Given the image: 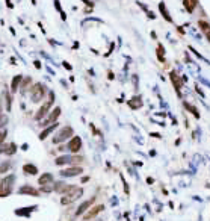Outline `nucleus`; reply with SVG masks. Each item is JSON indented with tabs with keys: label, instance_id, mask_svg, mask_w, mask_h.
I'll use <instances>...</instances> for the list:
<instances>
[{
	"label": "nucleus",
	"instance_id": "4468645a",
	"mask_svg": "<svg viewBox=\"0 0 210 221\" xmlns=\"http://www.w3.org/2000/svg\"><path fill=\"white\" fill-rule=\"evenodd\" d=\"M127 105H129V108H130V109H133V110L141 109V108L144 106V100H142V95L136 94V95L130 97V100L127 102Z\"/></svg>",
	"mask_w": 210,
	"mask_h": 221
},
{
	"label": "nucleus",
	"instance_id": "2eb2a0df",
	"mask_svg": "<svg viewBox=\"0 0 210 221\" xmlns=\"http://www.w3.org/2000/svg\"><path fill=\"white\" fill-rule=\"evenodd\" d=\"M54 183V176L52 173H44L38 177V185L39 186H44V185H53Z\"/></svg>",
	"mask_w": 210,
	"mask_h": 221
},
{
	"label": "nucleus",
	"instance_id": "0eeeda50",
	"mask_svg": "<svg viewBox=\"0 0 210 221\" xmlns=\"http://www.w3.org/2000/svg\"><path fill=\"white\" fill-rule=\"evenodd\" d=\"M82 146H83L82 138L79 135H74L73 138H70V141L67 143V150L70 151L71 155H77L82 150Z\"/></svg>",
	"mask_w": 210,
	"mask_h": 221
},
{
	"label": "nucleus",
	"instance_id": "aec40b11",
	"mask_svg": "<svg viewBox=\"0 0 210 221\" xmlns=\"http://www.w3.org/2000/svg\"><path fill=\"white\" fill-rule=\"evenodd\" d=\"M198 6V0H183V8L186 9V12L192 14Z\"/></svg>",
	"mask_w": 210,
	"mask_h": 221
},
{
	"label": "nucleus",
	"instance_id": "2f4dec72",
	"mask_svg": "<svg viewBox=\"0 0 210 221\" xmlns=\"http://www.w3.org/2000/svg\"><path fill=\"white\" fill-rule=\"evenodd\" d=\"M120 177H121V180H123V185H124V192H125V195H130V188H129V183L125 182V179H124L123 174H120Z\"/></svg>",
	"mask_w": 210,
	"mask_h": 221
},
{
	"label": "nucleus",
	"instance_id": "f704fd0d",
	"mask_svg": "<svg viewBox=\"0 0 210 221\" xmlns=\"http://www.w3.org/2000/svg\"><path fill=\"white\" fill-rule=\"evenodd\" d=\"M107 79H109V80H113V79H115V74L112 73V71H109V73H107Z\"/></svg>",
	"mask_w": 210,
	"mask_h": 221
},
{
	"label": "nucleus",
	"instance_id": "412c9836",
	"mask_svg": "<svg viewBox=\"0 0 210 221\" xmlns=\"http://www.w3.org/2000/svg\"><path fill=\"white\" fill-rule=\"evenodd\" d=\"M70 158H71V155H62V156H57V158L54 159V164H56V167L70 165Z\"/></svg>",
	"mask_w": 210,
	"mask_h": 221
},
{
	"label": "nucleus",
	"instance_id": "6e6552de",
	"mask_svg": "<svg viewBox=\"0 0 210 221\" xmlns=\"http://www.w3.org/2000/svg\"><path fill=\"white\" fill-rule=\"evenodd\" d=\"M105 211V204H95V206H91L86 212L82 215V220L83 221H91L94 220L98 214H101Z\"/></svg>",
	"mask_w": 210,
	"mask_h": 221
},
{
	"label": "nucleus",
	"instance_id": "c756f323",
	"mask_svg": "<svg viewBox=\"0 0 210 221\" xmlns=\"http://www.w3.org/2000/svg\"><path fill=\"white\" fill-rule=\"evenodd\" d=\"M39 192H46V194L54 192V191H53V185H44V186H39Z\"/></svg>",
	"mask_w": 210,
	"mask_h": 221
},
{
	"label": "nucleus",
	"instance_id": "423d86ee",
	"mask_svg": "<svg viewBox=\"0 0 210 221\" xmlns=\"http://www.w3.org/2000/svg\"><path fill=\"white\" fill-rule=\"evenodd\" d=\"M61 177H77L80 174H83V167L82 165H70L67 168H62L59 171Z\"/></svg>",
	"mask_w": 210,
	"mask_h": 221
},
{
	"label": "nucleus",
	"instance_id": "9b49d317",
	"mask_svg": "<svg viewBox=\"0 0 210 221\" xmlns=\"http://www.w3.org/2000/svg\"><path fill=\"white\" fill-rule=\"evenodd\" d=\"M17 194L20 195H32V197H39V189L34 188L32 185H21L17 189Z\"/></svg>",
	"mask_w": 210,
	"mask_h": 221
},
{
	"label": "nucleus",
	"instance_id": "a211bd4d",
	"mask_svg": "<svg viewBox=\"0 0 210 221\" xmlns=\"http://www.w3.org/2000/svg\"><path fill=\"white\" fill-rule=\"evenodd\" d=\"M159 11H160L162 17L166 20L168 23H174V21H172V17H171V14H169V11H168V8H166V5H165V2H160V3H159Z\"/></svg>",
	"mask_w": 210,
	"mask_h": 221
},
{
	"label": "nucleus",
	"instance_id": "c9c22d12",
	"mask_svg": "<svg viewBox=\"0 0 210 221\" xmlns=\"http://www.w3.org/2000/svg\"><path fill=\"white\" fill-rule=\"evenodd\" d=\"M80 182H82V183H86V182H89V176H83V177L80 179Z\"/></svg>",
	"mask_w": 210,
	"mask_h": 221
},
{
	"label": "nucleus",
	"instance_id": "e433bc0d",
	"mask_svg": "<svg viewBox=\"0 0 210 221\" xmlns=\"http://www.w3.org/2000/svg\"><path fill=\"white\" fill-rule=\"evenodd\" d=\"M177 30L180 32V35H186V32H184V29H183V27H180V26H177Z\"/></svg>",
	"mask_w": 210,
	"mask_h": 221
},
{
	"label": "nucleus",
	"instance_id": "7c9ffc66",
	"mask_svg": "<svg viewBox=\"0 0 210 221\" xmlns=\"http://www.w3.org/2000/svg\"><path fill=\"white\" fill-rule=\"evenodd\" d=\"M11 108H12V97L9 92H6V110L11 112Z\"/></svg>",
	"mask_w": 210,
	"mask_h": 221
},
{
	"label": "nucleus",
	"instance_id": "1a4fd4ad",
	"mask_svg": "<svg viewBox=\"0 0 210 221\" xmlns=\"http://www.w3.org/2000/svg\"><path fill=\"white\" fill-rule=\"evenodd\" d=\"M95 200H97V195H92V197H89L88 200L82 202L79 206H77V209H76V212H74V217H82L91 206H94Z\"/></svg>",
	"mask_w": 210,
	"mask_h": 221
},
{
	"label": "nucleus",
	"instance_id": "79ce46f5",
	"mask_svg": "<svg viewBox=\"0 0 210 221\" xmlns=\"http://www.w3.org/2000/svg\"><path fill=\"white\" fill-rule=\"evenodd\" d=\"M151 38H154V39L157 38V35H156V32H151Z\"/></svg>",
	"mask_w": 210,
	"mask_h": 221
},
{
	"label": "nucleus",
	"instance_id": "58836bf2",
	"mask_svg": "<svg viewBox=\"0 0 210 221\" xmlns=\"http://www.w3.org/2000/svg\"><path fill=\"white\" fill-rule=\"evenodd\" d=\"M34 65H35V67L38 68V70L41 68V62H39V61H34Z\"/></svg>",
	"mask_w": 210,
	"mask_h": 221
},
{
	"label": "nucleus",
	"instance_id": "39448f33",
	"mask_svg": "<svg viewBox=\"0 0 210 221\" xmlns=\"http://www.w3.org/2000/svg\"><path fill=\"white\" fill-rule=\"evenodd\" d=\"M61 114H62V109H61V106H54L50 112H49V115L39 123V126L44 129V127H47V126H50L53 123H56L57 120H59V117H61Z\"/></svg>",
	"mask_w": 210,
	"mask_h": 221
},
{
	"label": "nucleus",
	"instance_id": "bb28decb",
	"mask_svg": "<svg viewBox=\"0 0 210 221\" xmlns=\"http://www.w3.org/2000/svg\"><path fill=\"white\" fill-rule=\"evenodd\" d=\"M198 27L206 34V32H209L210 30V23L207 20H198Z\"/></svg>",
	"mask_w": 210,
	"mask_h": 221
},
{
	"label": "nucleus",
	"instance_id": "f257e3e1",
	"mask_svg": "<svg viewBox=\"0 0 210 221\" xmlns=\"http://www.w3.org/2000/svg\"><path fill=\"white\" fill-rule=\"evenodd\" d=\"M27 92H29V98H30L32 103H39L49 94V90L42 82H36V83H32V86L29 88Z\"/></svg>",
	"mask_w": 210,
	"mask_h": 221
},
{
	"label": "nucleus",
	"instance_id": "7ed1b4c3",
	"mask_svg": "<svg viewBox=\"0 0 210 221\" xmlns=\"http://www.w3.org/2000/svg\"><path fill=\"white\" fill-rule=\"evenodd\" d=\"M73 136H74V129H73L71 126H64V127L57 129V132H56L54 136H53L52 143L54 146H61L62 143L70 141V138H73Z\"/></svg>",
	"mask_w": 210,
	"mask_h": 221
},
{
	"label": "nucleus",
	"instance_id": "a19ab883",
	"mask_svg": "<svg viewBox=\"0 0 210 221\" xmlns=\"http://www.w3.org/2000/svg\"><path fill=\"white\" fill-rule=\"evenodd\" d=\"M206 38H207V41L210 42V30H209V32H206Z\"/></svg>",
	"mask_w": 210,
	"mask_h": 221
},
{
	"label": "nucleus",
	"instance_id": "c85d7f7f",
	"mask_svg": "<svg viewBox=\"0 0 210 221\" xmlns=\"http://www.w3.org/2000/svg\"><path fill=\"white\" fill-rule=\"evenodd\" d=\"M6 138H8V129H6V127H3V129H0V146H3V144H5Z\"/></svg>",
	"mask_w": 210,
	"mask_h": 221
},
{
	"label": "nucleus",
	"instance_id": "72a5a7b5",
	"mask_svg": "<svg viewBox=\"0 0 210 221\" xmlns=\"http://www.w3.org/2000/svg\"><path fill=\"white\" fill-rule=\"evenodd\" d=\"M62 65H64V67H65L68 71H71V70H73V67H71V65L68 64V62H67V61H64V62H62Z\"/></svg>",
	"mask_w": 210,
	"mask_h": 221
},
{
	"label": "nucleus",
	"instance_id": "5701e85b",
	"mask_svg": "<svg viewBox=\"0 0 210 221\" xmlns=\"http://www.w3.org/2000/svg\"><path fill=\"white\" fill-rule=\"evenodd\" d=\"M183 106H184V109L188 110V112H191V114H192V115L195 117V118H196V120L200 118V112H198V109H196L193 105H191L189 102H183Z\"/></svg>",
	"mask_w": 210,
	"mask_h": 221
},
{
	"label": "nucleus",
	"instance_id": "f8f14e48",
	"mask_svg": "<svg viewBox=\"0 0 210 221\" xmlns=\"http://www.w3.org/2000/svg\"><path fill=\"white\" fill-rule=\"evenodd\" d=\"M169 79H171V82H172V86H174L177 95L181 97V86H183V82H181V80H183V79L175 73V71H171V73H169Z\"/></svg>",
	"mask_w": 210,
	"mask_h": 221
},
{
	"label": "nucleus",
	"instance_id": "cd10ccee",
	"mask_svg": "<svg viewBox=\"0 0 210 221\" xmlns=\"http://www.w3.org/2000/svg\"><path fill=\"white\" fill-rule=\"evenodd\" d=\"M15 153H17V146H15V143H11L5 155H6V156H14Z\"/></svg>",
	"mask_w": 210,
	"mask_h": 221
},
{
	"label": "nucleus",
	"instance_id": "ddd939ff",
	"mask_svg": "<svg viewBox=\"0 0 210 221\" xmlns=\"http://www.w3.org/2000/svg\"><path fill=\"white\" fill-rule=\"evenodd\" d=\"M59 129V123L56 121V123H53V124H50V126H47V127H44V129L41 130V133L38 135V138H39V141H44L46 138H49L50 135H52L54 130Z\"/></svg>",
	"mask_w": 210,
	"mask_h": 221
},
{
	"label": "nucleus",
	"instance_id": "9d476101",
	"mask_svg": "<svg viewBox=\"0 0 210 221\" xmlns=\"http://www.w3.org/2000/svg\"><path fill=\"white\" fill-rule=\"evenodd\" d=\"M74 186H76V185H68V183H65L64 180H57V182L53 183V191L57 192V194L67 195L68 192H71V191L74 189Z\"/></svg>",
	"mask_w": 210,
	"mask_h": 221
},
{
	"label": "nucleus",
	"instance_id": "6ab92c4d",
	"mask_svg": "<svg viewBox=\"0 0 210 221\" xmlns=\"http://www.w3.org/2000/svg\"><path fill=\"white\" fill-rule=\"evenodd\" d=\"M21 82H23V76H21V74H17V76L12 77V82H11V92H12V94H15V92L20 90Z\"/></svg>",
	"mask_w": 210,
	"mask_h": 221
},
{
	"label": "nucleus",
	"instance_id": "4be33fe9",
	"mask_svg": "<svg viewBox=\"0 0 210 221\" xmlns=\"http://www.w3.org/2000/svg\"><path fill=\"white\" fill-rule=\"evenodd\" d=\"M30 86H32V79H30L29 76L23 77V82H21V86H20L21 94H26V92L29 91V88H30Z\"/></svg>",
	"mask_w": 210,
	"mask_h": 221
},
{
	"label": "nucleus",
	"instance_id": "f3484780",
	"mask_svg": "<svg viewBox=\"0 0 210 221\" xmlns=\"http://www.w3.org/2000/svg\"><path fill=\"white\" fill-rule=\"evenodd\" d=\"M21 170H23V173H24L26 176H36V174L39 173L38 167L34 165V164H24V165L21 167Z\"/></svg>",
	"mask_w": 210,
	"mask_h": 221
},
{
	"label": "nucleus",
	"instance_id": "dca6fc26",
	"mask_svg": "<svg viewBox=\"0 0 210 221\" xmlns=\"http://www.w3.org/2000/svg\"><path fill=\"white\" fill-rule=\"evenodd\" d=\"M35 209H38V206H27V207H18V209H15V215L17 217H30V214L35 211Z\"/></svg>",
	"mask_w": 210,
	"mask_h": 221
},
{
	"label": "nucleus",
	"instance_id": "f03ea898",
	"mask_svg": "<svg viewBox=\"0 0 210 221\" xmlns=\"http://www.w3.org/2000/svg\"><path fill=\"white\" fill-rule=\"evenodd\" d=\"M49 98L39 106V109L35 112V115H34V120L38 121V123H41L47 115H49V112L53 109V105H54V92L53 91H49Z\"/></svg>",
	"mask_w": 210,
	"mask_h": 221
},
{
	"label": "nucleus",
	"instance_id": "ea45409f",
	"mask_svg": "<svg viewBox=\"0 0 210 221\" xmlns=\"http://www.w3.org/2000/svg\"><path fill=\"white\" fill-rule=\"evenodd\" d=\"M6 5H8V6H9L11 9L14 8V5H12V2H11V0H6Z\"/></svg>",
	"mask_w": 210,
	"mask_h": 221
},
{
	"label": "nucleus",
	"instance_id": "473e14b6",
	"mask_svg": "<svg viewBox=\"0 0 210 221\" xmlns=\"http://www.w3.org/2000/svg\"><path fill=\"white\" fill-rule=\"evenodd\" d=\"M8 123V117L5 114H0V127H5Z\"/></svg>",
	"mask_w": 210,
	"mask_h": 221
},
{
	"label": "nucleus",
	"instance_id": "4c0bfd02",
	"mask_svg": "<svg viewBox=\"0 0 210 221\" xmlns=\"http://www.w3.org/2000/svg\"><path fill=\"white\" fill-rule=\"evenodd\" d=\"M147 183L153 185V183H154V179H153V177H147Z\"/></svg>",
	"mask_w": 210,
	"mask_h": 221
},
{
	"label": "nucleus",
	"instance_id": "b1692460",
	"mask_svg": "<svg viewBox=\"0 0 210 221\" xmlns=\"http://www.w3.org/2000/svg\"><path fill=\"white\" fill-rule=\"evenodd\" d=\"M165 47L162 46V44H157V47H156V56H157V61L159 62H165L166 59H165Z\"/></svg>",
	"mask_w": 210,
	"mask_h": 221
},
{
	"label": "nucleus",
	"instance_id": "37998d69",
	"mask_svg": "<svg viewBox=\"0 0 210 221\" xmlns=\"http://www.w3.org/2000/svg\"><path fill=\"white\" fill-rule=\"evenodd\" d=\"M98 221H100V220H98Z\"/></svg>",
	"mask_w": 210,
	"mask_h": 221
},
{
	"label": "nucleus",
	"instance_id": "393cba45",
	"mask_svg": "<svg viewBox=\"0 0 210 221\" xmlns=\"http://www.w3.org/2000/svg\"><path fill=\"white\" fill-rule=\"evenodd\" d=\"M85 161V158L82 156V155H71V158H70V165H80L82 162Z\"/></svg>",
	"mask_w": 210,
	"mask_h": 221
},
{
	"label": "nucleus",
	"instance_id": "20e7f679",
	"mask_svg": "<svg viewBox=\"0 0 210 221\" xmlns=\"http://www.w3.org/2000/svg\"><path fill=\"white\" fill-rule=\"evenodd\" d=\"M83 192H85V189H83V188H80V186H74V189H73L71 192H68L67 195H64V197L61 199V204H62V206H68V204L76 203L79 199H82Z\"/></svg>",
	"mask_w": 210,
	"mask_h": 221
},
{
	"label": "nucleus",
	"instance_id": "a878e982",
	"mask_svg": "<svg viewBox=\"0 0 210 221\" xmlns=\"http://www.w3.org/2000/svg\"><path fill=\"white\" fill-rule=\"evenodd\" d=\"M11 168H12V162L11 161H3L0 164V174H6Z\"/></svg>",
	"mask_w": 210,
	"mask_h": 221
}]
</instances>
